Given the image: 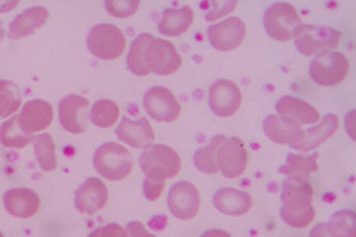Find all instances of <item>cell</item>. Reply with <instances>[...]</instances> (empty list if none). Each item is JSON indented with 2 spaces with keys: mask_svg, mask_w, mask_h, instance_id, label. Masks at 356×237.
<instances>
[{
  "mask_svg": "<svg viewBox=\"0 0 356 237\" xmlns=\"http://www.w3.org/2000/svg\"><path fill=\"white\" fill-rule=\"evenodd\" d=\"M227 138L223 135H216L209 141L208 146L198 149L193 155V165L200 172L203 174H216L219 172V163H217V154H219V149L222 142L225 141Z\"/></svg>",
  "mask_w": 356,
  "mask_h": 237,
  "instance_id": "cell-27",
  "label": "cell"
},
{
  "mask_svg": "<svg viewBox=\"0 0 356 237\" xmlns=\"http://www.w3.org/2000/svg\"><path fill=\"white\" fill-rule=\"evenodd\" d=\"M116 136L119 141H122L130 147L146 149L152 144L156 133H154L152 125L149 124L147 117L130 119L125 115V117L120 119L118 125Z\"/></svg>",
  "mask_w": 356,
  "mask_h": 237,
  "instance_id": "cell-16",
  "label": "cell"
},
{
  "mask_svg": "<svg viewBox=\"0 0 356 237\" xmlns=\"http://www.w3.org/2000/svg\"><path fill=\"white\" fill-rule=\"evenodd\" d=\"M193 24V10L188 5L168 7L159 19V32L165 37H179Z\"/></svg>",
  "mask_w": 356,
  "mask_h": 237,
  "instance_id": "cell-24",
  "label": "cell"
},
{
  "mask_svg": "<svg viewBox=\"0 0 356 237\" xmlns=\"http://www.w3.org/2000/svg\"><path fill=\"white\" fill-rule=\"evenodd\" d=\"M89 100L83 95L70 94L64 97L59 103V122L60 126L73 135H81L88 129Z\"/></svg>",
  "mask_w": 356,
  "mask_h": 237,
  "instance_id": "cell-12",
  "label": "cell"
},
{
  "mask_svg": "<svg viewBox=\"0 0 356 237\" xmlns=\"http://www.w3.org/2000/svg\"><path fill=\"white\" fill-rule=\"evenodd\" d=\"M53 119L54 109L51 106V103L40 100V98L27 101L18 114V124L21 130L31 136L48 129L53 124Z\"/></svg>",
  "mask_w": 356,
  "mask_h": 237,
  "instance_id": "cell-13",
  "label": "cell"
},
{
  "mask_svg": "<svg viewBox=\"0 0 356 237\" xmlns=\"http://www.w3.org/2000/svg\"><path fill=\"white\" fill-rule=\"evenodd\" d=\"M108 202V188L100 177H89L74 192V207L78 212L92 215Z\"/></svg>",
  "mask_w": 356,
  "mask_h": 237,
  "instance_id": "cell-14",
  "label": "cell"
},
{
  "mask_svg": "<svg viewBox=\"0 0 356 237\" xmlns=\"http://www.w3.org/2000/svg\"><path fill=\"white\" fill-rule=\"evenodd\" d=\"M318 154H293L286 155V161L284 166H280V174H285L286 179L298 182H309L312 172L318 170L317 165Z\"/></svg>",
  "mask_w": 356,
  "mask_h": 237,
  "instance_id": "cell-25",
  "label": "cell"
},
{
  "mask_svg": "<svg viewBox=\"0 0 356 237\" xmlns=\"http://www.w3.org/2000/svg\"><path fill=\"white\" fill-rule=\"evenodd\" d=\"M140 167L146 179L166 182L181 171L182 161L173 147L165 144H151L143 149L140 155Z\"/></svg>",
  "mask_w": 356,
  "mask_h": 237,
  "instance_id": "cell-1",
  "label": "cell"
},
{
  "mask_svg": "<svg viewBox=\"0 0 356 237\" xmlns=\"http://www.w3.org/2000/svg\"><path fill=\"white\" fill-rule=\"evenodd\" d=\"M200 237H232V234H229L228 231H223V229H209V231H206V233L201 234Z\"/></svg>",
  "mask_w": 356,
  "mask_h": 237,
  "instance_id": "cell-40",
  "label": "cell"
},
{
  "mask_svg": "<svg viewBox=\"0 0 356 237\" xmlns=\"http://www.w3.org/2000/svg\"><path fill=\"white\" fill-rule=\"evenodd\" d=\"M341 38L342 33L330 26L304 24L295 38V46L302 56L315 57L325 51H334Z\"/></svg>",
  "mask_w": 356,
  "mask_h": 237,
  "instance_id": "cell-6",
  "label": "cell"
},
{
  "mask_svg": "<svg viewBox=\"0 0 356 237\" xmlns=\"http://www.w3.org/2000/svg\"><path fill=\"white\" fill-rule=\"evenodd\" d=\"M146 65L151 73L168 76L179 70L182 59L176 46L168 40L152 38L146 49Z\"/></svg>",
  "mask_w": 356,
  "mask_h": 237,
  "instance_id": "cell-8",
  "label": "cell"
},
{
  "mask_svg": "<svg viewBox=\"0 0 356 237\" xmlns=\"http://www.w3.org/2000/svg\"><path fill=\"white\" fill-rule=\"evenodd\" d=\"M125 229H127L129 237H157L156 234L149 233L141 222H130Z\"/></svg>",
  "mask_w": 356,
  "mask_h": 237,
  "instance_id": "cell-37",
  "label": "cell"
},
{
  "mask_svg": "<svg viewBox=\"0 0 356 237\" xmlns=\"http://www.w3.org/2000/svg\"><path fill=\"white\" fill-rule=\"evenodd\" d=\"M86 44L92 56L102 60H114L124 54L127 40L118 26L100 22L90 28Z\"/></svg>",
  "mask_w": 356,
  "mask_h": 237,
  "instance_id": "cell-4",
  "label": "cell"
},
{
  "mask_svg": "<svg viewBox=\"0 0 356 237\" xmlns=\"http://www.w3.org/2000/svg\"><path fill=\"white\" fill-rule=\"evenodd\" d=\"M5 35H7V33H5V28L0 26V43L3 42V38H5Z\"/></svg>",
  "mask_w": 356,
  "mask_h": 237,
  "instance_id": "cell-42",
  "label": "cell"
},
{
  "mask_svg": "<svg viewBox=\"0 0 356 237\" xmlns=\"http://www.w3.org/2000/svg\"><path fill=\"white\" fill-rule=\"evenodd\" d=\"M94 167L103 179L118 182L127 177L134 167V157L122 144L105 142L94 154Z\"/></svg>",
  "mask_w": 356,
  "mask_h": 237,
  "instance_id": "cell-3",
  "label": "cell"
},
{
  "mask_svg": "<svg viewBox=\"0 0 356 237\" xmlns=\"http://www.w3.org/2000/svg\"><path fill=\"white\" fill-rule=\"evenodd\" d=\"M337 129H339L337 115L326 114L318 124L312 125L311 129L304 131L302 140L300 142L293 144L291 149L296 150V152H300V154L314 152V150L318 149L325 141H328L330 138L334 135Z\"/></svg>",
  "mask_w": 356,
  "mask_h": 237,
  "instance_id": "cell-21",
  "label": "cell"
},
{
  "mask_svg": "<svg viewBox=\"0 0 356 237\" xmlns=\"http://www.w3.org/2000/svg\"><path fill=\"white\" fill-rule=\"evenodd\" d=\"M40 196L37 192L27 187L10 188L3 195V207L11 217L31 218L40 211Z\"/></svg>",
  "mask_w": 356,
  "mask_h": 237,
  "instance_id": "cell-19",
  "label": "cell"
},
{
  "mask_svg": "<svg viewBox=\"0 0 356 237\" xmlns=\"http://www.w3.org/2000/svg\"><path fill=\"white\" fill-rule=\"evenodd\" d=\"M143 106L149 117L157 122H175L181 114V103L173 92L163 85H154L149 89L143 98Z\"/></svg>",
  "mask_w": 356,
  "mask_h": 237,
  "instance_id": "cell-7",
  "label": "cell"
},
{
  "mask_svg": "<svg viewBox=\"0 0 356 237\" xmlns=\"http://www.w3.org/2000/svg\"><path fill=\"white\" fill-rule=\"evenodd\" d=\"M32 144L38 166L46 172L54 171L57 167V157L53 136L49 133H42V135L33 136Z\"/></svg>",
  "mask_w": 356,
  "mask_h": 237,
  "instance_id": "cell-29",
  "label": "cell"
},
{
  "mask_svg": "<svg viewBox=\"0 0 356 237\" xmlns=\"http://www.w3.org/2000/svg\"><path fill=\"white\" fill-rule=\"evenodd\" d=\"M105 8L114 18H129L140 8L138 0H106Z\"/></svg>",
  "mask_w": 356,
  "mask_h": 237,
  "instance_id": "cell-33",
  "label": "cell"
},
{
  "mask_svg": "<svg viewBox=\"0 0 356 237\" xmlns=\"http://www.w3.org/2000/svg\"><path fill=\"white\" fill-rule=\"evenodd\" d=\"M212 204L223 215L241 217L252 209V196L238 188H220L212 196Z\"/></svg>",
  "mask_w": 356,
  "mask_h": 237,
  "instance_id": "cell-22",
  "label": "cell"
},
{
  "mask_svg": "<svg viewBox=\"0 0 356 237\" xmlns=\"http://www.w3.org/2000/svg\"><path fill=\"white\" fill-rule=\"evenodd\" d=\"M165 188V182H157V181H151V179H145L143 182V193H145L146 198L149 201H156L160 198Z\"/></svg>",
  "mask_w": 356,
  "mask_h": 237,
  "instance_id": "cell-36",
  "label": "cell"
},
{
  "mask_svg": "<svg viewBox=\"0 0 356 237\" xmlns=\"http://www.w3.org/2000/svg\"><path fill=\"white\" fill-rule=\"evenodd\" d=\"M0 237H3V234H2V231H0Z\"/></svg>",
  "mask_w": 356,
  "mask_h": 237,
  "instance_id": "cell-43",
  "label": "cell"
},
{
  "mask_svg": "<svg viewBox=\"0 0 356 237\" xmlns=\"http://www.w3.org/2000/svg\"><path fill=\"white\" fill-rule=\"evenodd\" d=\"M49 18V11L42 5L27 8L21 15L10 22L7 37L10 40H21L24 37L32 35L40 27L44 26V22Z\"/></svg>",
  "mask_w": 356,
  "mask_h": 237,
  "instance_id": "cell-23",
  "label": "cell"
},
{
  "mask_svg": "<svg viewBox=\"0 0 356 237\" xmlns=\"http://www.w3.org/2000/svg\"><path fill=\"white\" fill-rule=\"evenodd\" d=\"M119 114L120 111L118 103L108 100V98H102V100H97L90 106L89 119L99 129H110L114 124H118Z\"/></svg>",
  "mask_w": 356,
  "mask_h": 237,
  "instance_id": "cell-30",
  "label": "cell"
},
{
  "mask_svg": "<svg viewBox=\"0 0 356 237\" xmlns=\"http://www.w3.org/2000/svg\"><path fill=\"white\" fill-rule=\"evenodd\" d=\"M263 26L275 42H290L298 37L304 22L291 3L275 2L269 5L263 15Z\"/></svg>",
  "mask_w": 356,
  "mask_h": 237,
  "instance_id": "cell-2",
  "label": "cell"
},
{
  "mask_svg": "<svg viewBox=\"0 0 356 237\" xmlns=\"http://www.w3.org/2000/svg\"><path fill=\"white\" fill-rule=\"evenodd\" d=\"M326 231L331 237H356V215L352 209H342L332 213Z\"/></svg>",
  "mask_w": 356,
  "mask_h": 237,
  "instance_id": "cell-31",
  "label": "cell"
},
{
  "mask_svg": "<svg viewBox=\"0 0 356 237\" xmlns=\"http://www.w3.org/2000/svg\"><path fill=\"white\" fill-rule=\"evenodd\" d=\"M282 207L280 212H304L312 209L314 188L309 182H298L285 179L280 190Z\"/></svg>",
  "mask_w": 356,
  "mask_h": 237,
  "instance_id": "cell-18",
  "label": "cell"
},
{
  "mask_svg": "<svg viewBox=\"0 0 356 237\" xmlns=\"http://www.w3.org/2000/svg\"><path fill=\"white\" fill-rule=\"evenodd\" d=\"M243 103V94L236 83L229 79H217L209 89V108L219 117H232Z\"/></svg>",
  "mask_w": 356,
  "mask_h": 237,
  "instance_id": "cell-9",
  "label": "cell"
},
{
  "mask_svg": "<svg viewBox=\"0 0 356 237\" xmlns=\"http://www.w3.org/2000/svg\"><path fill=\"white\" fill-rule=\"evenodd\" d=\"M350 63L346 54L339 51H325L317 54L309 65V76L321 88H332L347 78Z\"/></svg>",
  "mask_w": 356,
  "mask_h": 237,
  "instance_id": "cell-5",
  "label": "cell"
},
{
  "mask_svg": "<svg viewBox=\"0 0 356 237\" xmlns=\"http://www.w3.org/2000/svg\"><path fill=\"white\" fill-rule=\"evenodd\" d=\"M275 114L298 125H315L320 122V113L311 103L293 95L280 97L275 103Z\"/></svg>",
  "mask_w": 356,
  "mask_h": 237,
  "instance_id": "cell-17",
  "label": "cell"
},
{
  "mask_svg": "<svg viewBox=\"0 0 356 237\" xmlns=\"http://www.w3.org/2000/svg\"><path fill=\"white\" fill-rule=\"evenodd\" d=\"M219 171L227 179H236L244 174L247 167V150L239 138H227L217 154Z\"/></svg>",
  "mask_w": 356,
  "mask_h": 237,
  "instance_id": "cell-15",
  "label": "cell"
},
{
  "mask_svg": "<svg viewBox=\"0 0 356 237\" xmlns=\"http://www.w3.org/2000/svg\"><path fill=\"white\" fill-rule=\"evenodd\" d=\"M200 7L206 11V21L214 22L227 16L228 13H232L238 7V2L236 0H232V2H212L211 0V2H201Z\"/></svg>",
  "mask_w": 356,
  "mask_h": 237,
  "instance_id": "cell-32",
  "label": "cell"
},
{
  "mask_svg": "<svg viewBox=\"0 0 356 237\" xmlns=\"http://www.w3.org/2000/svg\"><path fill=\"white\" fill-rule=\"evenodd\" d=\"M88 237H129L127 229L118 223H108L89 233Z\"/></svg>",
  "mask_w": 356,
  "mask_h": 237,
  "instance_id": "cell-34",
  "label": "cell"
},
{
  "mask_svg": "<svg viewBox=\"0 0 356 237\" xmlns=\"http://www.w3.org/2000/svg\"><path fill=\"white\" fill-rule=\"evenodd\" d=\"M152 38L154 37L151 33L145 32L140 33L130 44L127 54V68L135 76H147L151 73L146 65V49Z\"/></svg>",
  "mask_w": 356,
  "mask_h": 237,
  "instance_id": "cell-26",
  "label": "cell"
},
{
  "mask_svg": "<svg viewBox=\"0 0 356 237\" xmlns=\"http://www.w3.org/2000/svg\"><path fill=\"white\" fill-rule=\"evenodd\" d=\"M209 43L220 53H228L241 46L245 38V24L241 18H225L208 28Z\"/></svg>",
  "mask_w": 356,
  "mask_h": 237,
  "instance_id": "cell-10",
  "label": "cell"
},
{
  "mask_svg": "<svg viewBox=\"0 0 356 237\" xmlns=\"http://www.w3.org/2000/svg\"><path fill=\"white\" fill-rule=\"evenodd\" d=\"M198 188L187 181L176 182L168 193V209L177 220H192L200 211Z\"/></svg>",
  "mask_w": 356,
  "mask_h": 237,
  "instance_id": "cell-11",
  "label": "cell"
},
{
  "mask_svg": "<svg viewBox=\"0 0 356 237\" xmlns=\"http://www.w3.org/2000/svg\"><path fill=\"white\" fill-rule=\"evenodd\" d=\"M309 237H331V236L328 234V231H326V223H318L312 228Z\"/></svg>",
  "mask_w": 356,
  "mask_h": 237,
  "instance_id": "cell-39",
  "label": "cell"
},
{
  "mask_svg": "<svg viewBox=\"0 0 356 237\" xmlns=\"http://www.w3.org/2000/svg\"><path fill=\"white\" fill-rule=\"evenodd\" d=\"M19 2H16V0H10V2H0V13H8L13 8L18 7Z\"/></svg>",
  "mask_w": 356,
  "mask_h": 237,
  "instance_id": "cell-41",
  "label": "cell"
},
{
  "mask_svg": "<svg viewBox=\"0 0 356 237\" xmlns=\"http://www.w3.org/2000/svg\"><path fill=\"white\" fill-rule=\"evenodd\" d=\"M33 141V136L21 130L18 114H13L0 125V144L8 149H24Z\"/></svg>",
  "mask_w": 356,
  "mask_h": 237,
  "instance_id": "cell-28",
  "label": "cell"
},
{
  "mask_svg": "<svg viewBox=\"0 0 356 237\" xmlns=\"http://www.w3.org/2000/svg\"><path fill=\"white\" fill-rule=\"evenodd\" d=\"M0 92L10 98V101L13 103V106L16 109H19V106H21V92H19L18 84L13 83V81L2 79V81H0Z\"/></svg>",
  "mask_w": 356,
  "mask_h": 237,
  "instance_id": "cell-35",
  "label": "cell"
},
{
  "mask_svg": "<svg viewBox=\"0 0 356 237\" xmlns=\"http://www.w3.org/2000/svg\"><path fill=\"white\" fill-rule=\"evenodd\" d=\"M18 109L13 106V103L10 101V98L0 92V119L11 117Z\"/></svg>",
  "mask_w": 356,
  "mask_h": 237,
  "instance_id": "cell-38",
  "label": "cell"
},
{
  "mask_svg": "<svg viewBox=\"0 0 356 237\" xmlns=\"http://www.w3.org/2000/svg\"><path fill=\"white\" fill-rule=\"evenodd\" d=\"M263 131L271 140L280 146H293V144L300 142L302 140L304 129L291 120L280 117L277 114H269L263 120Z\"/></svg>",
  "mask_w": 356,
  "mask_h": 237,
  "instance_id": "cell-20",
  "label": "cell"
}]
</instances>
